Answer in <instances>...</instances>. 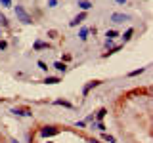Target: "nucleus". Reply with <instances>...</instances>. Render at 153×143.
Returning <instances> with one entry per match:
<instances>
[{
	"mask_svg": "<svg viewBox=\"0 0 153 143\" xmlns=\"http://www.w3.org/2000/svg\"><path fill=\"white\" fill-rule=\"evenodd\" d=\"M15 15H17V19L19 21H23V23H33V17L25 12L21 6H15Z\"/></svg>",
	"mask_w": 153,
	"mask_h": 143,
	"instance_id": "f257e3e1",
	"label": "nucleus"
},
{
	"mask_svg": "<svg viewBox=\"0 0 153 143\" xmlns=\"http://www.w3.org/2000/svg\"><path fill=\"white\" fill-rule=\"evenodd\" d=\"M40 134L44 135V138H48V135H56V134H60V128H57V126H44V128L40 130Z\"/></svg>",
	"mask_w": 153,
	"mask_h": 143,
	"instance_id": "f03ea898",
	"label": "nucleus"
},
{
	"mask_svg": "<svg viewBox=\"0 0 153 143\" xmlns=\"http://www.w3.org/2000/svg\"><path fill=\"white\" fill-rule=\"evenodd\" d=\"M111 21H113V23H125V21H128V15H123V14H113V15H111Z\"/></svg>",
	"mask_w": 153,
	"mask_h": 143,
	"instance_id": "7ed1b4c3",
	"label": "nucleus"
},
{
	"mask_svg": "<svg viewBox=\"0 0 153 143\" xmlns=\"http://www.w3.org/2000/svg\"><path fill=\"white\" fill-rule=\"evenodd\" d=\"M100 84H102V82H100V80H92V82H90V84H86V86H84V90H82V94H84V96H86V94H88V92H90V90H92V88H96V86H100Z\"/></svg>",
	"mask_w": 153,
	"mask_h": 143,
	"instance_id": "20e7f679",
	"label": "nucleus"
},
{
	"mask_svg": "<svg viewBox=\"0 0 153 143\" xmlns=\"http://www.w3.org/2000/svg\"><path fill=\"white\" fill-rule=\"evenodd\" d=\"M84 19H86V14H80V15H77V17H75L73 21H71V27H75V25H79L80 21H84Z\"/></svg>",
	"mask_w": 153,
	"mask_h": 143,
	"instance_id": "39448f33",
	"label": "nucleus"
},
{
	"mask_svg": "<svg viewBox=\"0 0 153 143\" xmlns=\"http://www.w3.org/2000/svg\"><path fill=\"white\" fill-rule=\"evenodd\" d=\"M12 113H15V115H25V116H29V115H33L29 109H14Z\"/></svg>",
	"mask_w": 153,
	"mask_h": 143,
	"instance_id": "423d86ee",
	"label": "nucleus"
},
{
	"mask_svg": "<svg viewBox=\"0 0 153 143\" xmlns=\"http://www.w3.org/2000/svg\"><path fill=\"white\" fill-rule=\"evenodd\" d=\"M79 6L82 10H90V8H92V4H90L88 0H79Z\"/></svg>",
	"mask_w": 153,
	"mask_h": 143,
	"instance_id": "0eeeda50",
	"label": "nucleus"
},
{
	"mask_svg": "<svg viewBox=\"0 0 153 143\" xmlns=\"http://www.w3.org/2000/svg\"><path fill=\"white\" fill-rule=\"evenodd\" d=\"M44 48H50L46 42H35V50H44Z\"/></svg>",
	"mask_w": 153,
	"mask_h": 143,
	"instance_id": "6e6552de",
	"label": "nucleus"
},
{
	"mask_svg": "<svg viewBox=\"0 0 153 143\" xmlns=\"http://www.w3.org/2000/svg\"><path fill=\"white\" fill-rule=\"evenodd\" d=\"M132 34H134V29H128V31L123 34V38H125V40H130V38H132Z\"/></svg>",
	"mask_w": 153,
	"mask_h": 143,
	"instance_id": "1a4fd4ad",
	"label": "nucleus"
},
{
	"mask_svg": "<svg viewBox=\"0 0 153 143\" xmlns=\"http://www.w3.org/2000/svg\"><path fill=\"white\" fill-rule=\"evenodd\" d=\"M44 82H46V84H57V82H60V78H56V76H48Z\"/></svg>",
	"mask_w": 153,
	"mask_h": 143,
	"instance_id": "9d476101",
	"label": "nucleus"
},
{
	"mask_svg": "<svg viewBox=\"0 0 153 143\" xmlns=\"http://www.w3.org/2000/svg\"><path fill=\"white\" fill-rule=\"evenodd\" d=\"M54 67H56L57 71H63V73H65V69H67V67H65V63H61V61H57V63L54 65Z\"/></svg>",
	"mask_w": 153,
	"mask_h": 143,
	"instance_id": "9b49d317",
	"label": "nucleus"
},
{
	"mask_svg": "<svg viewBox=\"0 0 153 143\" xmlns=\"http://www.w3.org/2000/svg\"><path fill=\"white\" fill-rule=\"evenodd\" d=\"M0 23L4 25V27H8V17H6L4 14H0Z\"/></svg>",
	"mask_w": 153,
	"mask_h": 143,
	"instance_id": "f8f14e48",
	"label": "nucleus"
},
{
	"mask_svg": "<svg viewBox=\"0 0 153 143\" xmlns=\"http://www.w3.org/2000/svg\"><path fill=\"white\" fill-rule=\"evenodd\" d=\"M105 115H107V109H100V111H98V118H100V120H102Z\"/></svg>",
	"mask_w": 153,
	"mask_h": 143,
	"instance_id": "ddd939ff",
	"label": "nucleus"
},
{
	"mask_svg": "<svg viewBox=\"0 0 153 143\" xmlns=\"http://www.w3.org/2000/svg\"><path fill=\"white\" fill-rule=\"evenodd\" d=\"M56 103H57V105H63V107H73V105H71L69 101H63V99H57Z\"/></svg>",
	"mask_w": 153,
	"mask_h": 143,
	"instance_id": "4468645a",
	"label": "nucleus"
},
{
	"mask_svg": "<svg viewBox=\"0 0 153 143\" xmlns=\"http://www.w3.org/2000/svg\"><path fill=\"white\" fill-rule=\"evenodd\" d=\"M115 36H117V31H107V38H109V40H113Z\"/></svg>",
	"mask_w": 153,
	"mask_h": 143,
	"instance_id": "2eb2a0df",
	"label": "nucleus"
},
{
	"mask_svg": "<svg viewBox=\"0 0 153 143\" xmlns=\"http://www.w3.org/2000/svg\"><path fill=\"white\" fill-rule=\"evenodd\" d=\"M103 139H105V141H109V143H115V138H113V135H107V134H103Z\"/></svg>",
	"mask_w": 153,
	"mask_h": 143,
	"instance_id": "dca6fc26",
	"label": "nucleus"
},
{
	"mask_svg": "<svg viewBox=\"0 0 153 143\" xmlns=\"http://www.w3.org/2000/svg\"><path fill=\"white\" fill-rule=\"evenodd\" d=\"M48 36H50V38H57V31H54V29L48 31Z\"/></svg>",
	"mask_w": 153,
	"mask_h": 143,
	"instance_id": "f3484780",
	"label": "nucleus"
},
{
	"mask_svg": "<svg viewBox=\"0 0 153 143\" xmlns=\"http://www.w3.org/2000/svg\"><path fill=\"white\" fill-rule=\"evenodd\" d=\"M86 34H88V29H82V31H80V38L86 40Z\"/></svg>",
	"mask_w": 153,
	"mask_h": 143,
	"instance_id": "a211bd4d",
	"label": "nucleus"
},
{
	"mask_svg": "<svg viewBox=\"0 0 153 143\" xmlns=\"http://www.w3.org/2000/svg\"><path fill=\"white\" fill-rule=\"evenodd\" d=\"M38 67H40L42 71H48V65L44 63V61H38Z\"/></svg>",
	"mask_w": 153,
	"mask_h": 143,
	"instance_id": "6ab92c4d",
	"label": "nucleus"
},
{
	"mask_svg": "<svg viewBox=\"0 0 153 143\" xmlns=\"http://www.w3.org/2000/svg\"><path fill=\"white\" fill-rule=\"evenodd\" d=\"M144 73V69H138V71H132V73H128V76H136V74Z\"/></svg>",
	"mask_w": 153,
	"mask_h": 143,
	"instance_id": "aec40b11",
	"label": "nucleus"
},
{
	"mask_svg": "<svg viewBox=\"0 0 153 143\" xmlns=\"http://www.w3.org/2000/svg\"><path fill=\"white\" fill-rule=\"evenodd\" d=\"M0 4H4L8 8V6H12V0H0Z\"/></svg>",
	"mask_w": 153,
	"mask_h": 143,
	"instance_id": "412c9836",
	"label": "nucleus"
},
{
	"mask_svg": "<svg viewBox=\"0 0 153 143\" xmlns=\"http://www.w3.org/2000/svg\"><path fill=\"white\" fill-rule=\"evenodd\" d=\"M6 48H8V44L4 40H0V50H6Z\"/></svg>",
	"mask_w": 153,
	"mask_h": 143,
	"instance_id": "4be33fe9",
	"label": "nucleus"
},
{
	"mask_svg": "<svg viewBox=\"0 0 153 143\" xmlns=\"http://www.w3.org/2000/svg\"><path fill=\"white\" fill-rule=\"evenodd\" d=\"M50 6H56V0H50Z\"/></svg>",
	"mask_w": 153,
	"mask_h": 143,
	"instance_id": "5701e85b",
	"label": "nucleus"
},
{
	"mask_svg": "<svg viewBox=\"0 0 153 143\" xmlns=\"http://www.w3.org/2000/svg\"><path fill=\"white\" fill-rule=\"evenodd\" d=\"M90 143H100V141H98V139H90Z\"/></svg>",
	"mask_w": 153,
	"mask_h": 143,
	"instance_id": "b1692460",
	"label": "nucleus"
},
{
	"mask_svg": "<svg viewBox=\"0 0 153 143\" xmlns=\"http://www.w3.org/2000/svg\"><path fill=\"white\" fill-rule=\"evenodd\" d=\"M117 2H121V4H125V0H117Z\"/></svg>",
	"mask_w": 153,
	"mask_h": 143,
	"instance_id": "393cba45",
	"label": "nucleus"
},
{
	"mask_svg": "<svg viewBox=\"0 0 153 143\" xmlns=\"http://www.w3.org/2000/svg\"><path fill=\"white\" fill-rule=\"evenodd\" d=\"M12 143H17V139H12Z\"/></svg>",
	"mask_w": 153,
	"mask_h": 143,
	"instance_id": "a878e982",
	"label": "nucleus"
},
{
	"mask_svg": "<svg viewBox=\"0 0 153 143\" xmlns=\"http://www.w3.org/2000/svg\"><path fill=\"white\" fill-rule=\"evenodd\" d=\"M33 143H35V141H33Z\"/></svg>",
	"mask_w": 153,
	"mask_h": 143,
	"instance_id": "bb28decb",
	"label": "nucleus"
}]
</instances>
